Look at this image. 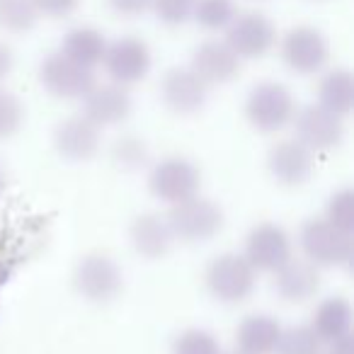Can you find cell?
Instances as JSON below:
<instances>
[{
    "label": "cell",
    "mask_w": 354,
    "mask_h": 354,
    "mask_svg": "<svg viewBox=\"0 0 354 354\" xmlns=\"http://www.w3.org/2000/svg\"><path fill=\"white\" fill-rule=\"evenodd\" d=\"M301 250L315 267H342L352 260V231L330 223L328 218H308L301 228Z\"/></svg>",
    "instance_id": "cell-1"
},
{
    "label": "cell",
    "mask_w": 354,
    "mask_h": 354,
    "mask_svg": "<svg viewBox=\"0 0 354 354\" xmlns=\"http://www.w3.org/2000/svg\"><path fill=\"white\" fill-rule=\"evenodd\" d=\"M167 226L175 241L185 243H202L221 233L223 228V212L212 199H204L199 194L183 202L170 204L167 212Z\"/></svg>",
    "instance_id": "cell-2"
},
{
    "label": "cell",
    "mask_w": 354,
    "mask_h": 354,
    "mask_svg": "<svg viewBox=\"0 0 354 354\" xmlns=\"http://www.w3.org/2000/svg\"><path fill=\"white\" fill-rule=\"evenodd\" d=\"M207 281L209 294L221 304H241L252 294L257 281V272L250 262L238 252H223L214 257L207 267Z\"/></svg>",
    "instance_id": "cell-3"
},
{
    "label": "cell",
    "mask_w": 354,
    "mask_h": 354,
    "mask_svg": "<svg viewBox=\"0 0 354 354\" xmlns=\"http://www.w3.org/2000/svg\"><path fill=\"white\" fill-rule=\"evenodd\" d=\"M296 114V100L289 88L274 80L255 85L245 100V117L257 131L274 133L291 124Z\"/></svg>",
    "instance_id": "cell-4"
},
{
    "label": "cell",
    "mask_w": 354,
    "mask_h": 354,
    "mask_svg": "<svg viewBox=\"0 0 354 354\" xmlns=\"http://www.w3.org/2000/svg\"><path fill=\"white\" fill-rule=\"evenodd\" d=\"M199 185H202V175H199L197 165L183 156L162 158L153 165L151 175H148V187H151L153 197L165 204H177L183 199L194 197L199 194Z\"/></svg>",
    "instance_id": "cell-5"
},
{
    "label": "cell",
    "mask_w": 354,
    "mask_h": 354,
    "mask_svg": "<svg viewBox=\"0 0 354 354\" xmlns=\"http://www.w3.org/2000/svg\"><path fill=\"white\" fill-rule=\"evenodd\" d=\"M73 286L83 299L107 304L122 291V272L117 262L104 252H88L73 270Z\"/></svg>",
    "instance_id": "cell-6"
},
{
    "label": "cell",
    "mask_w": 354,
    "mask_h": 354,
    "mask_svg": "<svg viewBox=\"0 0 354 354\" xmlns=\"http://www.w3.org/2000/svg\"><path fill=\"white\" fill-rule=\"evenodd\" d=\"M277 41V30L265 12L248 10L236 12L226 27V44L236 51L238 59H262L270 54Z\"/></svg>",
    "instance_id": "cell-7"
},
{
    "label": "cell",
    "mask_w": 354,
    "mask_h": 354,
    "mask_svg": "<svg viewBox=\"0 0 354 354\" xmlns=\"http://www.w3.org/2000/svg\"><path fill=\"white\" fill-rule=\"evenodd\" d=\"M151 49L143 39L138 37H119L112 44H107L104 51L102 66L112 83L122 85V88H131V85L141 83L151 71Z\"/></svg>",
    "instance_id": "cell-8"
},
{
    "label": "cell",
    "mask_w": 354,
    "mask_h": 354,
    "mask_svg": "<svg viewBox=\"0 0 354 354\" xmlns=\"http://www.w3.org/2000/svg\"><path fill=\"white\" fill-rule=\"evenodd\" d=\"M330 59V46L323 32L315 27L299 25L289 30L281 39V61L286 68L299 75H313L325 68Z\"/></svg>",
    "instance_id": "cell-9"
},
{
    "label": "cell",
    "mask_w": 354,
    "mask_h": 354,
    "mask_svg": "<svg viewBox=\"0 0 354 354\" xmlns=\"http://www.w3.org/2000/svg\"><path fill=\"white\" fill-rule=\"evenodd\" d=\"M296 138L308 151L320 153L339 146L344 138V117L325 109L323 104H308L294 114Z\"/></svg>",
    "instance_id": "cell-10"
},
{
    "label": "cell",
    "mask_w": 354,
    "mask_h": 354,
    "mask_svg": "<svg viewBox=\"0 0 354 354\" xmlns=\"http://www.w3.org/2000/svg\"><path fill=\"white\" fill-rule=\"evenodd\" d=\"M39 80L56 97L78 100L85 97L95 85V73L59 51V54H51L44 59V64L39 68Z\"/></svg>",
    "instance_id": "cell-11"
},
{
    "label": "cell",
    "mask_w": 354,
    "mask_h": 354,
    "mask_svg": "<svg viewBox=\"0 0 354 354\" xmlns=\"http://www.w3.org/2000/svg\"><path fill=\"white\" fill-rule=\"evenodd\" d=\"M248 262L255 267V272H274L291 257V238L277 223H260L245 238Z\"/></svg>",
    "instance_id": "cell-12"
},
{
    "label": "cell",
    "mask_w": 354,
    "mask_h": 354,
    "mask_svg": "<svg viewBox=\"0 0 354 354\" xmlns=\"http://www.w3.org/2000/svg\"><path fill=\"white\" fill-rule=\"evenodd\" d=\"M209 85L192 68H170L162 75V102L175 114H194L207 102Z\"/></svg>",
    "instance_id": "cell-13"
},
{
    "label": "cell",
    "mask_w": 354,
    "mask_h": 354,
    "mask_svg": "<svg viewBox=\"0 0 354 354\" xmlns=\"http://www.w3.org/2000/svg\"><path fill=\"white\" fill-rule=\"evenodd\" d=\"M267 167L279 185L296 187L304 185L313 172V151H308L299 138H286L270 148Z\"/></svg>",
    "instance_id": "cell-14"
},
{
    "label": "cell",
    "mask_w": 354,
    "mask_h": 354,
    "mask_svg": "<svg viewBox=\"0 0 354 354\" xmlns=\"http://www.w3.org/2000/svg\"><path fill=\"white\" fill-rule=\"evenodd\" d=\"M102 129L85 114H75L61 122L54 133V146L68 160H90L100 151Z\"/></svg>",
    "instance_id": "cell-15"
},
{
    "label": "cell",
    "mask_w": 354,
    "mask_h": 354,
    "mask_svg": "<svg viewBox=\"0 0 354 354\" xmlns=\"http://www.w3.org/2000/svg\"><path fill=\"white\" fill-rule=\"evenodd\" d=\"M274 289L289 304H306L320 291V267L306 257H289L274 270Z\"/></svg>",
    "instance_id": "cell-16"
},
{
    "label": "cell",
    "mask_w": 354,
    "mask_h": 354,
    "mask_svg": "<svg viewBox=\"0 0 354 354\" xmlns=\"http://www.w3.org/2000/svg\"><path fill=\"white\" fill-rule=\"evenodd\" d=\"M189 68L212 88V85L231 83L241 73V59L226 41L209 39L192 54V66Z\"/></svg>",
    "instance_id": "cell-17"
},
{
    "label": "cell",
    "mask_w": 354,
    "mask_h": 354,
    "mask_svg": "<svg viewBox=\"0 0 354 354\" xmlns=\"http://www.w3.org/2000/svg\"><path fill=\"white\" fill-rule=\"evenodd\" d=\"M83 100H85L83 114L90 122L97 124L100 129L117 127V124H122L131 114V95L127 93V88H122L117 83H107V85L95 83Z\"/></svg>",
    "instance_id": "cell-18"
},
{
    "label": "cell",
    "mask_w": 354,
    "mask_h": 354,
    "mask_svg": "<svg viewBox=\"0 0 354 354\" xmlns=\"http://www.w3.org/2000/svg\"><path fill=\"white\" fill-rule=\"evenodd\" d=\"M129 238H131L133 250L146 260L165 257L172 248V241H175L170 226H167V218L156 212H146L133 218L131 228H129Z\"/></svg>",
    "instance_id": "cell-19"
},
{
    "label": "cell",
    "mask_w": 354,
    "mask_h": 354,
    "mask_svg": "<svg viewBox=\"0 0 354 354\" xmlns=\"http://www.w3.org/2000/svg\"><path fill=\"white\" fill-rule=\"evenodd\" d=\"M281 325L267 313H252L238 325L236 344L243 354H274L281 337Z\"/></svg>",
    "instance_id": "cell-20"
},
{
    "label": "cell",
    "mask_w": 354,
    "mask_h": 354,
    "mask_svg": "<svg viewBox=\"0 0 354 354\" xmlns=\"http://www.w3.org/2000/svg\"><path fill=\"white\" fill-rule=\"evenodd\" d=\"M104 51H107V39L95 27H73L61 41V54L90 71L102 66Z\"/></svg>",
    "instance_id": "cell-21"
},
{
    "label": "cell",
    "mask_w": 354,
    "mask_h": 354,
    "mask_svg": "<svg viewBox=\"0 0 354 354\" xmlns=\"http://www.w3.org/2000/svg\"><path fill=\"white\" fill-rule=\"evenodd\" d=\"M310 328L323 342L352 333V306L342 296H330L320 301L310 318Z\"/></svg>",
    "instance_id": "cell-22"
},
{
    "label": "cell",
    "mask_w": 354,
    "mask_h": 354,
    "mask_svg": "<svg viewBox=\"0 0 354 354\" xmlns=\"http://www.w3.org/2000/svg\"><path fill=\"white\" fill-rule=\"evenodd\" d=\"M318 104L325 109L347 117L354 104V78L347 68H333L320 78L318 85Z\"/></svg>",
    "instance_id": "cell-23"
},
{
    "label": "cell",
    "mask_w": 354,
    "mask_h": 354,
    "mask_svg": "<svg viewBox=\"0 0 354 354\" xmlns=\"http://www.w3.org/2000/svg\"><path fill=\"white\" fill-rule=\"evenodd\" d=\"M37 12L32 0H0V30L22 35L37 25Z\"/></svg>",
    "instance_id": "cell-24"
},
{
    "label": "cell",
    "mask_w": 354,
    "mask_h": 354,
    "mask_svg": "<svg viewBox=\"0 0 354 354\" xmlns=\"http://www.w3.org/2000/svg\"><path fill=\"white\" fill-rule=\"evenodd\" d=\"M236 3L233 0H197L192 17L197 25L207 32L226 30L231 20L236 17Z\"/></svg>",
    "instance_id": "cell-25"
},
{
    "label": "cell",
    "mask_w": 354,
    "mask_h": 354,
    "mask_svg": "<svg viewBox=\"0 0 354 354\" xmlns=\"http://www.w3.org/2000/svg\"><path fill=\"white\" fill-rule=\"evenodd\" d=\"M274 354H323V339L313 333L310 325H296L281 330Z\"/></svg>",
    "instance_id": "cell-26"
},
{
    "label": "cell",
    "mask_w": 354,
    "mask_h": 354,
    "mask_svg": "<svg viewBox=\"0 0 354 354\" xmlns=\"http://www.w3.org/2000/svg\"><path fill=\"white\" fill-rule=\"evenodd\" d=\"M172 354H223L218 339L209 330L187 328L172 342Z\"/></svg>",
    "instance_id": "cell-27"
},
{
    "label": "cell",
    "mask_w": 354,
    "mask_h": 354,
    "mask_svg": "<svg viewBox=\"0 0 354 354\" xmlns=\"http://www.w3.org/2000/svg\"><path fill=\"white\" fill-rule=\"evenodd\" d=\"M112 160L124 170H136L148 160V148L138 136L127 133V136H119L112 143Z\"/></svg>",
    "instance_id": "cell-28"
},
{
    "label": "cell",
    "mask_w": 354,
    "mask_h": 354,
    "mask_svg": "<svg viewBox=\"0 0 354 354\" xmlns=\"http://www.w3.org/2000/svg\"><path fill=\"white\" fill-rule=\"evenodd\" d=\"M22 122H25V109L15 93L0 88V141L10 138L20 131Z\"/></svg>",
    "instance_id": "cell-29"
},
{
    "label": "cell",
    "mask_w": 354,
    "mask_h": 354,
    "mask_svg": "<svg viewBox=\"0 0 354 354\" xmlns=\"http://www.w3.org/2000/svg\"><path fill=\"white\" fill-rule=\"evenodd\" d=\"M325 218L335 226L352 231L354 228V192L352 189H339L325 204Z\"/></svg>",
    "instance_id": "cell-30"
},
{
    "label": "cell",
    "mask_w": 354,
    "mask_h": 354,
    "mask_svg": "<svg viewBox=\"0 0 354 354\" xmlns=\"http://www.w3.org/2000/svg\"><path fill=\"white\" fill-rule=\"evenodd\" d=\"M197 0H153L151 10L165 25H185L192 17Z\"/></svg>",
    "instance_id": "cell-31"
},
{
    "label": "cell",
    "mask_w": 354,
    "mask_h": 354,
    "mask_svg": "<svg viewBox=\"0 0 354 354\" xmlns=\"http://www.w3.org/2000/svg\"><path fill=\"white\" fill-rule=\"evenodd\" d=\"M37 8V12L51 20H59V17H68L78 10L80 0H32Z\"/></svg>",
    "instance_id": "cell-32"
},
{
    "label": "cell",
    "mask_w": 354,
    "mask_h": 354,
    "mask_svg": "<svg viewBox=\"0 0 354 354\" xmlns=\"http://www.w3.org/2000/svg\"><path fill=\"white\" fill-rule=\"evenodd\" d=\"M151 6L153 0H109V8L122 17H138L151 10Z\"/></svg>",
    "instance_id": "cell-33"
},
{
    "label": "cell",
    "mask_w": 354,
    "mask_h": 354,
    "mask_svg": "<svg viewBox=\"0 0 354 354\" xmlns=\"http://www.w3.org/2000/svg\"><path fill=\"white\" fill-rule=\"evenodd\" d=\"M323 354H354V337H352V333L323 342Z\"/></svg>",
    "instance_id": "cell-34"
},
{
    "label": "cell",
    "mask_w": 354,
    "mask_h": 354,
    "mask_svg": "<svg viewBox=\"0 0 354 354\" xmlns=\"http://www.w3.org/2000/svg\"><path fill=\"white\" fill-rule=\"evenodd\" d=\"M12 66H15V54L6 41H0V83L12 73Z\"/></svg>",
    "instance_id": "cell-35"
},
{
    "label": "cell",
    "mask_w": 354,
    "mask_h": 354,
    "mask_svg": "<svg viewBox=\"0 0 354 354\" xmlns=\"http://www.w3.org/2000/svg\"><path fill=\"white\" fill-rule=\"evenodd\" d=\"M3 185H6V175H3V170H0V189H3Z\"/></svg>",
    "instance_id": "cell-36"
},
{
    "label": "cell",
    "mask_w": 354,
    "mask_h": 354,
    "mask_svg": "<svg viewBox=\"0 0 354 354\" xmlns=\"http://www.w3.org/2000/svg\"><path fill=\"white\" fill-rule=\"evenodd\" d=\"M228 354H243V352H238V349H233V352H228Z\"/></svg>",
    "instance_id": "cell-37"
}]
</instances>
